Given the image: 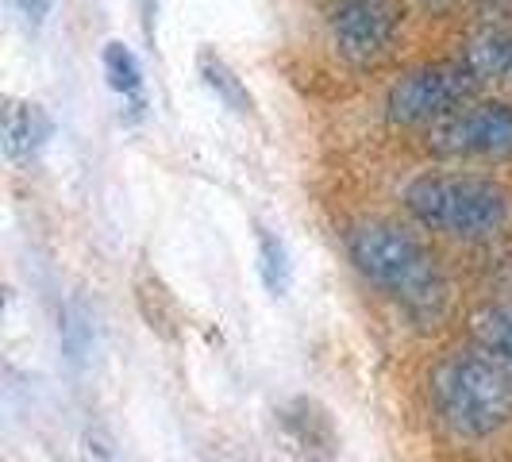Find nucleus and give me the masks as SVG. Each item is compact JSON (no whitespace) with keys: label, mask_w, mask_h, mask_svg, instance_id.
Here are the masks:
<instances>
[{"label":"nucleus","mask_w":512,"mask_h":462,"mask_svg":"<svg viewBox=\"0 0 512 462\" xmlns=\"http://www.w3.org/2000/svg\"><path fill=\"white\" fill-rule=\"evenodd\" d=\"M343 251L362 282L416 328H436L455 308V282L424 231L389 216H362L343 231Z\"/></svg>","instance_id":"1"},{"label":"nucleus","mask_w":512,"mask_h":462,"mask_svg":"<svg viewBox=\"0 0 512 462\" xmlns=\"http://www.w3.org/2000/svg\"><path fill=\"white\" fill-rule=\"evenodd\" d=\"M401 212L428 239L486 247L512 231V185L474 166H428L416 170L401 193Z\"/></svg>","instance_id":"2"},{"label":"nucleus","mask_w":512,"mask_h":462,"mask_svg":"<svg viewBox=\"0 0 512 462\" xmlns=\"http://www.w3.org/2000/svg\"><path fill=\"white\" fill-rule=\"evenodd\" d=\"M424 405L455 443H493L512 428V370L474 343L443 347L424 370Z\"/></svg>","instance_id":"3"},{"label":"nucleus","mask_w":512,"mask_h":462,"mask_svg":"<svg viewBox=\"0 0 512 462\" xmlns=\"http://www.w3.org/2000/svg\"><path fill=\"white\" fill-rule=\"evenodd\" d=\"M420 147L443 166H493L512 162V97L482 93L439 124L420 131Z\"/></svg>","instance_id":"4"},{"label":"nucleus","mask_w":512,"mask_h":462,"mask_svg":"<svg viewBox=\"0 0 512 462\" xmlns=\"http://www.w3.org/2000/svg\"><path fill=\"white\" fill-rule=\"evenodd\" d=\"M474 97H482V89L459 58H428L389 81L382 116L397 131H428Z\"/></svg>","instance_id":"5"},{"label":"nucleus","mask_w":512,"mask_h":462,"mask_svg":"<svg viewBox=\"0 0 512 462\" xmlns=\"http://www.w3.org/2000/svg\"><path fill=\"white\" fill-rule=\"evenodd\" d=\"M328 47L351 70H378L405 39L409 0H328Z\"/></svg>","instance_id":"6"},{"label":"nucleus","mask_w":512,"mask_h":462,"mask_svg":"<svg viewBox=\"0 0 512 462\" xmlns=\"http://www.w3.org/2000/svg\"><path fill=\"white\" fill-rule=\"evenodd\" d=\"M455 58L470 70L482 93L512 97V20L486 16L470 24L462 31Z\"/></svg>","instance_id":"7"},{"label":"nucleus","mask_w":512,"mask_h":462,"mask_svg":"<svg viewBox=\"0 0 512 462\" xmlns=\"http://www.w3.org/2000/svg\"><path fill=\"white\" fill-rule=\"evenodd\" d=\"M278 432L305 462H339L343 439L332 412L316 397H289L278 409Z\"/></svg>","instance_id":"8"},{"label":"nucleus","mask_w":512,"mask_h":462,"mask_svg":"<svg viewBox=\"0 0 512 462\" xmlns=\"http://www.w3.org/2000/svg\"><path fill=\"white\" fill-rule=\"evenodd\" d=\"M54 120L43 104L35 101H8L4 108V154L12 162H27L51 143Z\"/></svg>","instance_id":"9"},{"label":"nucleus","mask_w":512,"mask_h":462,"mask_svg":"<svg viewBox=\"0 0 512 462\" xmlns=\"http://www.w3.org/2000/svg\"><path fill=\"white\" fill-rule=\"evenodd\" d=\"M466 343L512 370V297H486L466 316Z\"/></svg>","instance_id":"10"},{"label":"nucleus","mask_w":512,"mask_h":462,"mask_svg":"<svg viewBox=\"0 0 512 462\" xmlns=\"http://www.w3.org/2000/svg\"><path fill=\"white\" fill-rule=\"evenodd\" d=\"M135 305L143 312V320H147V328L154 335H162V339H181V305L178 297L170 293V285L162 282L158 274H154L151 266H139V274H135Z\"/></svg>","instance_id":"11"},{"label":"nucleus","mask_w":512,"mask_h":462,"mask_svg":"<svg viewBox=\"0 0 512 462\" xmlns=\"http://www.w3.org/2000/svg\"><path fill=\"white\" fill-rule=\"evenodd\" d=\"M197 74H201L208 93L224 104L231 116H239V120H255V112H258L255 93L247 89V81L235 74L212 47H201V54H197Z\"/></svg>","instance_id":"12"},{"label":"nucleus","mask_w":512,"mask_h":462,"mask_svg":"<svg viewBox=\"0 0 512 462\" xmlns=\"http://www.w3.org/2000/svg\"><path fill=\"white\" fill-rule=\"evenodd\" d=\"M101 66H104L108 85H112V93H120V101L128 104L131 116L139 120V116H143V108H147V97H143V66H139L135 51H131L128 43L112 39V43H104Z\"/></svg>","instance_id":"13"},{"label":"nucleus","mask_w":512,"mask_h":462,"mask_svg":"<svg viewBox=\"0 0 512 462\" xmlns=\"http://www.w3.org/2000/svg\"><path fill=\"white\" fill-rule=\"evenodd\" d=\"M255 255H258V274L270 297H285L293 285V262H289V247L270 224L255 220Z\"/></svg>","instance_id":"14"},{"label":"nucleus","mask_w":512,"mask_h":462,"mask_svg":"<svg viewBox=\"0 0 512 462\" xmlns=\"http://www.w3.org/2000/svg\"><path fill=\"white\" fill-rule=\"evenodd\" d=\"M58 335H62V347H66V355L74 366L89 359V351H93V312L89 305L81 301V297H70L62 312H58Z\"/></svg>","instance_id":"15"},{"label":"nucleus","mask_w":512,"mask_h":462,"mask_svg":"<svg viewBox=\"0 0 512 462\" xmlns=\"http://www.w3.org/2000/svg\"><path fill=\"white\" fill-rule=\"evenodd\" d=\"M420 12H428V16H447V12H455L462 0H412Z\"/></svg>","instance_id":"16"},{"label":"nucleus","mask_w":512,"mask_h":462,"mask_svg":"<svg viewBox=\"0 0 512 462\" xmlns=\"http://www.w3.org/2000/svg\"><path fill=\"white\" fill-rule=\"evenodd\" d=\"M154 24H158V0H143V35L154 51Z\"/></svg>","instance_id":"17"},{"label":"nucleus","mask_w":512,"mask_h":462,"mask_svg":"<svg viewBox=\"0 0 512 462\" xmlns=\"http://www.w3.org/2000/svg\"><path fill=\"white\" fill-rule=\"evenodd\" d=\"M493 16H501V20H512V0H482Z\"/></svg>","instance_id":"18"}]
</instances>
